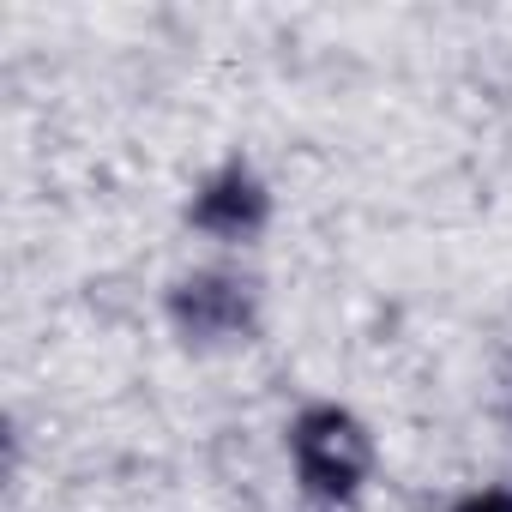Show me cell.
Masks as SVG:
<instances>
[{
  "instance_id": "6da1fadb",
  "label": "cell",
  "mask_w": 512,
  "mask_h": 512,
  "mask_svg": "<svg viewBox=\"0 0 512 512\" xmlns=\"http://www.w3.org/2000/svg\"><path fill=\"white\" fill-rule=\"evenodd\" d=\"M362 470V440L350 434L344 416H314L302 428V476L326 494H344Z\"/></svg>"
},
{
  "instance_id": "7a4b0ae2",
  "label": "cell",
  "mask_w": 512,
  "mask_h": 512,
  "mask_svg": "<svg viewBox=\"0 0 512 512\" xmlns=\"http://www.w3.org/2000/svg\"><path fill=\"white\" fill-rule=\"evenodd\" d=\"M253 211H260V193L247 181H223L199 199V223H211V229H241V223H253Z\"/></svg>"
},
{
  "instance_id": "3957f363",
  "label": "cell",
  "mask_w": 512,
  "mask_h": 512,
  "mask_svg": "<svg viewBox=\"0 0 512 512\" xmlns=\"http://www.w3.org/2000/svg\"><path fill=\"white\" fill-rule=\"evenodd\" d=\"M464 512H512V500H506V494H476Z\"/></svg>"
}]
</instances>
